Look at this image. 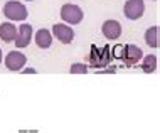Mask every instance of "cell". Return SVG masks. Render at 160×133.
<instances>
[{"label": "cell", "instance_id": "4", "mask_svg": "<svg viewBox=\"0 0 160 133\" xmlns=\"http://www.w3.org/2000/svg\"><path fill=\"white\" fill-rule=\"evenodd\" d=\"M83 10H81L78 5L74 3H66V5L61 7V19L64 20L66 24H71V25H76L83 20Z\"/></svg>", "mask_w": 160, "mask_h": 133}, {"label": "cell", "instance_id": "16", "mask_svg": "<svg viewBox=\"0 0 160 133\" xmlns=\"http://www.w3.org/2000/svg\"><path fill=\"white\" fill-rule=\"evenodd\" d=\"M22 72H25V74H29V72H31V74H36V69H32V67H29V69H24Z\"/></svg>", "mask_w": 160, "mask_h": 133}, {"label": "cell", "instance_id": "12", "mask_svg": "<svg viewBox=\"0 0 160 133\" xmlns=\"http://www.w3.org/2000/svg\"><path fill=\"white\" fill-rule=\"evenodd\" d=\"M143 61H142V69H143V72H147V74H152V72L157 71V56L153 54H148L145 56L143 54Z\"/></svg>", "mask_w": 160, "mask_h": 133}, {"label": "cell", "instance_id": "3", "mask_svg": "<svg viewBox=\"0 0 160 133\" xmlns=\"http://www.w3.org/2000/svg\"><path fill=\"white\" fill-rule=\"evenodd\" d=\"M3 15L8 20H25L27 19V7L17 0H8L3 5Z\"/></svg>", "mask_w": 160, "mask_h": 133}, {"label": "cell", "instance_id": "2", "mask_svg": "<svg viewBox=\"0 0 160 133\" xmlns=\"http://www.w3.org/2000/svg\"><path fill=\"white\" fill-rule=\"evenodd\" d=\"M111 47L110 46H91V51L88 54V66L93 67V69H101V67H106L108 64L111 62Z\"/></svg>", "mask_w": 160, "mask_h": 133}, {"label": "cell", "instance_id": "11", "mask_svg": "<svg viewBox=\"0 0 160 133\" xmlns=\"http://www.w3.org/2000/svg\"><path fill=\"white\" fill-rule=\"evenodd\" d=\"M36 44L41 47V49H49L51 44H52V36L47 29H41L36 34Z\"/></svg>", "mask_w": 160, "mask_h": 133}, {"label": "cell", "instance_id": "10", "mask_svg": "<svg viewBox=\"0 0 160 133\" xmlns=\"http://www.w3.org/2000/svg\"><path fill=\"white\" fill-rule=\"evenodd\" d=\"M15 36H17V27L12 22L0 24V39L3 42H14Z\"/></svg>", "mask_w": 160, "mask_h": 133}, {"label": "cell", "instance_id": "1", "mask_svg": "<svg viewBox=\"0 0 160 133\" xmlns=\"http://www.w3.org/2000/svg\"><path fill=\"white\" fill-rule=\"evenodd\" d=\"M111 56L122 59V62L127 67H132V66H137V64L142 61L143 51L135 44H116L113 49H111Z\"/></svg>", "mask_w": 160, "mask_h": 133}, {"label": "cell", "instance_id": "9", "mask_svg": "<svg viewBox=\"0 0 160 133\" xmlns=\"http://www.w3.org/2000/svg\"><path fill=\"white\" fill-rule=\"evenodd\" d=\"M32 39V27L31 24H22L19 27V31H17V36H15V46L19 47V49H24V47L29 46V42Z\"/></svg>", "mask_w": 160, "mask_h": 133}, {"label": "cell", "instance_id": "7", "mask_svg": "<svg viewBox=\"0 0 160 133\" xmlns=\"http://www.w3.org/2000/svg\"><path fill=\"white\" fill-rule=\"evenodd\" d=\"M52 34H54L56 39L59 42H62V44H69V42H72V39H74V31L66 24H54Z\"/></svg>", "mask_w": 160, "mask_h": 133}, {"label": "cell", "instance_id": "5", "mask_svg": "<svg viewBox=\"0 0 160 133\" xmlns=\"http://www.w3.org/2000/svg\"><path fill=\"white\" fill-rule=\"evenodd\" d=\"M145 12V2L143 0H128L123 7V14L130 20H138Z\"/></svg>", "mask_w": 160, "mask_h": 133}, {"label": "cell", "instance_id": "17", "mask_svg": "<svg viewBox=\"0 0 160 133\" xmlns=\"http://www.w3.org/2000/svg\"><path fill=\"white\" fill-rule=\"evenodd\" d=\"M2 56H3V54H2V49H0V62H2V59H3Z\"/></svg>", "mask_w": 160, "mask_h": 133}, {"label": "cell", "instance_id": "8", "mask_svg": "<svg viewBox=\"0 0 160 133\" xmlns=\"http://www.w3.org/2000/svg\"><path fill=\"white\" fill-rule=\"evenodd\" d=\"M101 32L108 41H116L122 36V24H120L118 20H113V19L106 20V22L101 25Z\"/></svg>", "mask_w": 160, "mask_h": 133}, {"label": "cell", "instance_id": "6", "mask_svg": "<svg viewBox=\"0 0 160 133\" xmlns=\"http://www.w3.org/2000/svg\"><path fill=\"white\" fill-rule=\"evenodd\" d=\"M25 62H27L25 54L19 52V51H10V52L5 56V66H7V69H10V71H20L25 66Z\"/></svg>", "mask_w": 160, "mask_h": 133}, {"label": "cell", "instance_id": "15", "mask_svg": "<svg viewBox=\"0 0 160 133\" xmlns=\"http://www.w3.org/2000/svg\"><path fill=\"white\" fill-rule=\"evenodd\" d=\"M99 72H106V74H110V72H116V67H115V66H110L108 69H105V71H99Z\"/></svg>", "mask_w": 160, "mask_h": 133}, {"label": "cell", "instance_id": "14", "mask_svg": "<svg viewBox=\"0 0 160 133\" xmlns=\"http://www.w3.org/2000/svg\"><path fill=\"white\" fill-rule=\"evenodd\" d=\"M69 72H71V74H86V72H88V66H86V64H79V62L71 64Z\"/></svg>", "mask_w": 160, "mask_h": 133}, {"label": "cell", "instance_id": "13", "mask_svg": "<svg viewBox=\"0 0 160 133\" xmlns=\"http://www.w3.org/2000/svg\"><path fill=\"white\" fill-rule=\"evenodd\" d=\"M145 42H147V46L153 47V49H157V47H158V27H157V25L147 29V32H145Z\"/></svg>", "mask_w": 160, "mask_h": 133}]
</instances>
